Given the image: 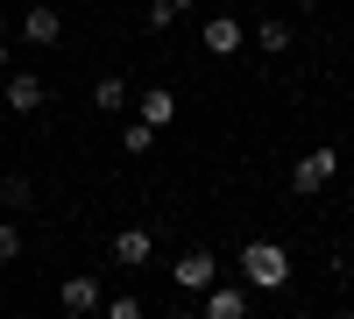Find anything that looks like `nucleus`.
Wrapping results in <instances>:
<instances>
[{"label": "nucleus", "mask_w": 354, "mask_h": 319, "mask_svg": "<svg viewBox=\"0 0 354 319\" xmlns=\"http://www.w3.org/2000/svg\"><path fill=\"white\" fill-rule=\"evenodd\" d=\"M149 255H156V235H149V227H113V263H121V270H142Z\"/></svg>", "instance_id": "obj_6"}, {"label": "nucleus", "mask_w": 354, "mask_h": 319, "mask_svg": "<svg viewBox=\"0 0 354 319\" xmlns=\"http://www.w3.org/2000/svg\"><path fill=\"white\" fill-rule=\"evenodd\" d=\"M333 319H354V312H333Z\"/></svg>", "instance_id": "obj_22"}, {"label": "nucleus", "mask_w": 354, "mask_h": 319, "mask_svg": "<svg viewBox=\"0 0 354 319\" xmlns=\"http://www.w3.org/2000/svg\"><path fill=\"white\" fill-rule=\"evenodd\" d=\"M177 21V8H170V0H149V28H170Z\"/></svg>", "instance_id": "obj_17"}, {"label": "nucleus", "mask_w": 354, "mask_h": 319, "mask_svg": "<svg viewBox=\"0 0 354 319\" xmlns=\"http://www.w3.org/2000/svg\"><path fill=\"white\" fill-rule=\"evenodd\" d=\"M8 113H43V100H50V85L36 78V71H8Z\"/></svg>", "instance_id": "obj_5"}, {"label": "nucleus", "mask_w": 354, "mask_h": 319, "mask_svg": "<svg viewBox=\"0 0 354 319\" xmlns=\"http://www.w3.org/2000/svg\"><path fill=\"white\" fill-rule=\"evenodd\" d=\"M170 113H177L170 85H149V93H135V121H142V128H170Z\"/></svg>", "instance_id": "obj_9"}, {"label": "nucleus", "mask_w": 354, "mask_h": 319, "mask_svg": "<svg viewBox=\"0 0 354 319\" xmlns=\"http://www.w3.org/2000/svg\"><path fill=\"white\" fill-rule=\"evenodd\" d=\"M241 277H248V291H283L290 284V248L283 241H248L241 248Z\"/></svg>", "instance_id": "obj_1"}, {"label": "nucleus", "mask_w": 354, "mask_h": 319, "mask_svg": "<svg viewBox=\"0 0 354 319\" xmlns=\"http://www.w3.org/2000/svg\"><path fill=\"white\" fill-rule=\"evenodd\" d=\"M198 43H205V50H213V57H234V50H241V43H248V28H241V21H234V15H213V21H205V28H198Z\"/></svg>", "instance_id": "obj_8"}, {"label": "nucleus", "mask_w": 354, "mask_h": 319, "mask_svg": "<svg viewBox=\"0 0 354 319\" xmlns=\"http://www.w3.org/2000/svg\"><path fill=\"white\" fill-rule=\"evenodd\" d=\"M170 284H177V291H192V298H205V291L220 284V263H213V248H185V255L170 263Z\"/></svg>", "instance_id": "obj_2"}, {"label": "nucleus", "mask_w": 354, "mask_h": 319, "mask_svg": "<svg viewBox=\"0 0 354 319\" xmlns=\"http://www.w3.org/2000/svg\"><path fill=\"white\" fill-rule=\"evenodd\" d=\"M340 178V149H326V142H319V149H305L298 163H290V192H326Z\"/></svg>", "instance_id": "obj_3"}, {"label": "nucleus", "mask_w": 354, "mask_h": 319, "mask_svg": "<svg viewBox=\"0 0 354 319\" xmlns=\"http://www.w3.org/2000/svg\"><path fill=\"white\" fill-rule=\"evenodd\" d=\"M21 36H28V43H36V50H50L57 36H64V15H57V8H50V0H36V8H28V15H21Z\"/></svg>", "instance_id": "obj_7"}, {"label": "nucleus", "mask_w": 354, "mask_h": 319, "mask_svg": "<svg viewBox=\"0 0 354 319\" xmlns=\"http://www.w3.org/2000/svg\"><path fill=\"white\" fill-rule=\"evenodd\" d=\"M121 149H128V156H149V149H156V128H142V121H121Z\"/></svg>", "instance_id": "obj_13"}, {"label": "nucleus", "mask_w": 354, "mask_h": 319, "mask_svg": "<svg viewBox=\"0 0 354 319\" xmlns=\"http://www.w3.org/2000/svg\"><path fill=\"white\" fill-rule=\"evenodd\" d=\"M0 78H8V43H0Z\"/></svg>", "instance_id": "obj_18"}, {"label": "nucleus", "mask_w": 354, "mask_h": 319, "mask_svg": "<svg viewBox=\"0 0 354 319\" xmlns=\"http://www.w3.org/2000/svg\"><path fill=\"white\" fill-rule=\"evenodd\" d=\"M163 319H185V312H163Z\"/></svg>", "instance_id": "obj_21"}, {"label": "nucleus", "mask_w": 354, "mask_h": 319, "mask_svg": "<svg viewBox=\"0 0 354 319\" xmlns=\"http://www.w3.org/2000/svg\"><path fill=\"white\" fill-rule=\"evenodd\" d=\"M205 319H248V291L241 284H213L205 291Z\"/></svg>", "instance_id": "obj_10"}, {"label": "nucleus", "mask_w": 354, "mask_h": 319, "mask_svg": "<svg viewBox=\"0 0 354 319\" xmlns=\"http://www.w3.org/2000/svg\"><path fill=\"white\" fill-rule=\"evenodd\" d=\"M298 8H319V0H298Z\"/></svg>", "instance_id": "obj_20"}, {"label": "nucleus", "mask_w": 354, "mask_h": 319, "mask_svg": "<svg viewBox=\"0 0 354 319\" xmlns=\"http://www.w3.org/2000/svg\"><path fill=\"white\" fill-rule=\"evenodd\" d=\"M28 199H36V192H28V178H0V206H8V213H21Z\"/></svg>", "instance_id": "obj_15"}, {"label": "nucleus", "mask_w": 354, "mask_h": 319, "mask_svg": "<svg viewBox=\"0 0 354 319\" xmlns=\"http://www.w3.org/2000/svg\"><path fill=\"white\" fill-rule=\"evenodd\" d=\"M21 255V220H0V263H15Z\"/></svg>", "instance_id": "obj_16"}, {"label": "nucleus", "mask_w": 354, "mask_h": 319, "mask_svg": "<svg viewBox=\"0 0 354 319\" xmlns=\"http://www.w3.org/2000/svg\"><path fill=\"white\" fill-rule=\"evenodd\" d=\"M100 312H106V319H149V312H142V298H135V291H113V298H106Z\"/></svg>", "instance_id": "obj_14"}, {"label": "nucleus", "mask_w": 354, "mask_h": 319, "mask_svg": "<svg viewBox=\"0 0 354 319\" xmlns=\"http://www.w3.org/2000/svg\"><path fill=\"white\" fill-rule=\"evenodd\" d=\"M57 305H64L71 319H93L106 305V291H100V277H57Z\"/></svg>", "instance_id": "obj_4"}, {"label": "nucleus", "mask_w": 354, "mask_h": 319, "mask_svg": "<svg viewBox=\"0 0 354 319\" xmlns=\"http://www.w3.org/2000/svg\"><path fill=\"white\" fill-rule=\"evenodd\" d=\"M170 8H177V15H185V8H198V0H170Z\"/></svg>", "instance_id": "obj_19"}, {"label": "nucleus", "mask_w": 354, "mask_h": 319, "mask_svg": "<svg viewBox=\"0 0 354 319\" xmlns=\"http://www.w3.org/2000/svg\"><path fill=\"white\" fill-rule=\"evenodd\" d=\"M255 43L283 57V50H290V43H298V36H290V21H277V15H270V21H255Z\"/></svg>", "instance_id": "obj_12"}, {"label": "nucleus", "mask_w": 354, "mask_h": 319, "mask_svg": "<svg viewBox=\"0 0 354 319\" xmlns=\"http://www.w3.org/2000/svg\"><path fill=\"white\" fill-rule=\"evenodd\" d=\"M93 107L106 113V121H121V113L135 107V93H128V78H100V85H93Z\"/></svg>", "instance_id": "obj_11"}]
</instances>
